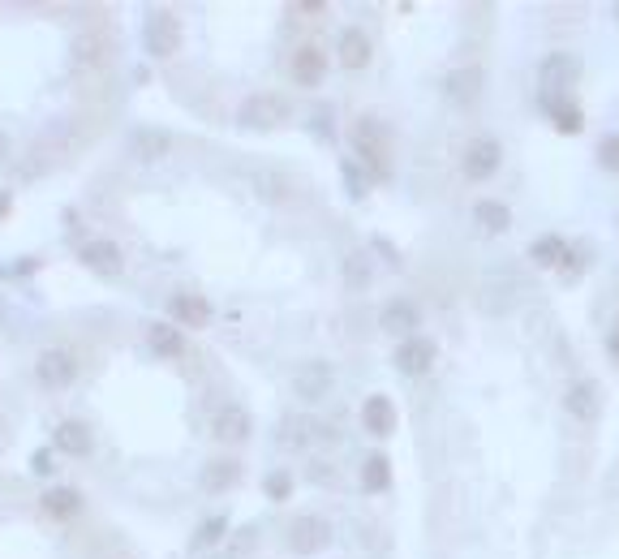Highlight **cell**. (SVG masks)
<instances>
[{
	"mask_svg": "<svg viewBox=\"0 0 619 559\" xmlns=\"http://www.w3.org/2000/svg\"><path fill=\"white\" fill-rule=\"evenodd\" d=\"M349 151L370 177L379 181L392 177V147H387V125L379 117H370V112L357 117V125L349 129Z\"/></svg>",
	"mask_w": 619,
	"mask_h": 559,
	"instance_id": "obj_1",
	"label": "cell"
},
{
	"mask_svg": "<svg viewBox=\"0 0 619 559\" xmlns=\"http://www.w3.org/2000/svg\"><path fill=\"white\" fill-rule=\"evenodd\" d=\"M284 121H289V99L276 91H254L241 99V108H237V125L250 129V134H271V129H280Z\"/></svg>",
	"mask_w": 619,
	"mask_h": 559,
	"instance_id": "obj_2",
	"label": "cell"
},
{
	"mask_svg": "<svg viewBox=\"0 0 619 559\" xmlns=\"http://www.w3.org/2000/svg\"><path fill=\"white\" fill-rule=\"evenodd\" d=\"M503 168V142L491 134H478L460 155V177L473 181V185H486Z\"/></svg>",
	"mask_w": 619,
	"mask_h": 559,
	"instance_id": "obj_3",
	"label": "cell"
},
{
	"mask_svg": "<svg viewBox=\"0 0 619 559\" xmlns=\"http://www.w3.org/2000/svg\"><path fill=\"white\" fill-rule=\"evenodd\" d=\"M581 78H585V61L577 52H546L542 65H538L542 95H568Z\"/></svg>",
	"mask_w": 619,
	"mask_h": 559,
	"instance_id": "obj_4",
	"label": "cell"
},
{
	"mask_svg": "<svg viewBox=\"0 0 619 559\" xmlns=\"http://www.w3.org/2000/svg\"><path fill=\"white\" fill-rule=\"evenodd\" d=\"M289 551L293 555H301V559H310V555H323L327 547H331V521L327 516H319V512H306V516H297V521L289 525Z\"/></svg>",
	"mask_w": 619,
	"mask_h": 559,
	"instance_id": "obj_5",
	"label": "cell"
},
{
	"mask_svg": "<svg viewBox=\"0 0 619 559\" xmlns=\"http://www.w3.org/2000/svg\"><path fill=\"white\" fill-rule=\"evenodd\" d=\"M142 48H147V56H155V61H168V56H177V48H181V22H177V13L155 9L151 18L142 22Z\"/></svg>",
	"mask_w": 619,
	"mask_h": 559,
	"instance_id": "obj_6",
	"label": "cell"
},
{
	"mask_svg": "<svg viewBox=\"0 0 619 559\" xmlns=\"http://www.w3.org/2000/svg\"><path fill=\"white\" fill-rule=\"evenodd\" d=\"M379 332L396 336V340L422 336V306H417L413 297H387L379 306Z\"/></svg>",
	"mask_w": 619,
	"mask_h": 559,
	"instance_id": "obj_7",
	"label": "cell"
},
{
	"mask_svg": "<svg viewBox=\"0 0 619 559\" xmlns=\"http://www.w3.org/2000/svg\"><path fill=\"white\" fill-rule=\"evenodd\" d=\"M35 379L48 387V392H65V387H74V379H78V357H74V349H61V344L43 349L35 357Z\"/></svg>",
	"mask_w": 619,
	"mask_h": 559,
	"instance_id": "obj_8",
	"label": "cell"
},
{
	"mask_svg": "<svg viewBox=\"0 0 619 559\" xmlns=\"http://www.w3.org/2000/svg\"><path fill=\"white\" fill-rule=\"evenodd\" d=\"M516 297H521V276H516L512 267H491L482 276V310L486 314L516 310Z\"/></svg>",
	"mask_w": 619,
	"mask_h": 559,
	"instance_id": "obj_9",
	"label": "cell"
},
{
	"mask_svg": "<svg viewBox=\"0 0 619 559\" xmlns=\"http://www.w3.org/2000/svg\"><path fill=\"white\" fill-rule=\"evenodd\" d=\"M392 362L400 375H409V379H422L430 375V370L439 366V344L430 340V336H413V340H400L396 344V353H392Z\"/></svg>",
	"mask_w": 619,
	"mask_h": 559,
	"instance_id": "obj_10",
	"label": "cell"
},
{
	"mask_svg": "<svg viewBox=\"0 0 619 559\" xmlns=\"http://www.w3.org/2000/svg\"><path fill=\"white\" fill-rule=\"evenodd\" d=\"M327 52L319 48V43H301V48L289 56V78L293 86H301V91H319V86L327 82Z\"/></svg>",
	"mask_w": 619,
	"mask_h": 559,
	"instance_id": "obj_11",
	"label": "cell"
},
{
	"mask_svg": "<svg viewBox=\"0 0 619 559\" xmlns=\"http://www.w3.org/2000/svg\"><path fill=\"white\" fill-rule=\"evenodd\" d=\"M331 387H336V370L327 362H301L293 370V396L301 405H319V400L331 396Z\"/></svg>",
	"mask_w": 619,
	"mask_h": 559,
	"instance_id": "obj_12",
	"label": "cell"
},
{
	"mask_svg": "<svg viewBox=\"0 0 619 559\" xmlns=\"http://www.w3.org/2000/svg\"><path fill=\"white\" fill-rule=\"evenodd\" d=\"M482 91H486V69L482 65H456L448 78H443V95L452 99L456 108H473L482 99Z\"/></svg>",
	"mask_w": 619,
	"mask_h": 559,
	"instance_id": "obj_13",
	"label": "cell"
},
{
	"mask_svg": "<svg viewBox=\"0 0 619 559\" xmlns=\"http://www.w3.org/2000/svg\"><path fill=\"white\" fill-rule=\"evenodd\" d=\"M400 426V413H396V400L387 392H370L362 400V430L370 439H392Z\"/></svg>",
	"mask_w": 619,
	"mask_h": 559,
	"instance_id": "obj_14",
	"label": "cell"
},
{
	"mask_svg": "<svg viewBox=\"0 0 619 559\" xmlns=\"http://www.w3.org/2000/svg\"><path fill=\"white\" fill-rule=\"evenodd\" d=\"M211 435L220 439V443H250L254 418L241 405H233V400H224V405L211 413Z\"/></svg>",
	"mask_w": 619,
	"mask_h": 559,
	"instance_id": "obj_15",
	"label": "cell"
},
{
	"mask_svg": "<svg viewBox=\"0 0 619 559\" xmlns=\"http://www.w3.org/2000/svg\"><path fill=\"white\" fill-rule=\"evenodd\" d=\"M172 147H177V138H172L168 129H160V125H142V129H134V134H129V155H134V160H142V164L168 160Z\"/></svg>",
	"mask_w": 619,
	"mask_h": 559,
	"instance_id": "obj_16",
	"label": "cell"
},
{
	"mask_svg": "<svg viewBox=\"0 0 619 559\" xmlns=\"http://www.w3.org/2000/svg\"><path fill=\"white\" fill-rule=\"evenodd\" d=\"M78 263H86V267L95 271V276H121V271H125V254H121L117 241H108V237H91V241H82Z\"/></svg>",
	"mask_w": 619,
	"mask_h": 559,
	"instance_id": "obj_17",
	"label": "cell"
},
{
	"mask_svg": "<svg viewBox=\"0 0 619 559\" xmlns=\"http://www.w3.org/2000/svg\"><path fill=\"white\" fill-rule=\"evenodd\" d=\"M564 413H568V418H577V422H594L598 413H602L598 383L594 379H572L564 387Z\"/></svg>",
	"mask_w": 619,
	"mask_h": 559,
	"instance_id": "obj_18",
	"label": "cell"
},
{
	"mask_svg": "<svg viewBox=\"0 0 619 559\" xmlns=\"http://www.w3.org/2000/svg\"><path fill=\"white\" fill-rule=\"evenodd\" d=\"M168 319L177 327L198 332V327L211 323V297H203V293H172L168 297Z\"/></svg>",
	"mask_w": 619,
	"mask_h": 559,
	"instance_id": "obj_19",
	"label": "cell"
},
{
	"mask_svg": "<svg viewBox=\"0 0 619 559\" xmlns=\"http://www.w3.org/2000/svg\"><path fill=\"white\" fill-rule=\"evenodd\" d=\"M314 439H327V426H319L310 413H289V418L280 422V430H276V443L280 448H289V452L310 448Z\"/></svg>",
	"mask_w": 619,
	"mask_h": 559,
	"instance_id": "obj_20",
	"label": "cell"
},
{
	"mask_svg": "<svg viewBox=\"0 0 619 559\" xmlns=\"http://www.w3.org/2000/svg\"><path fill=\"white\" fill-rule=\"evenodd\" d=\"M542 112L559 134H581L585 129V108L572 95H542Z\"/></svg>",
	"mask_w": 619,
	"mask_h": 559,
	"instance_id": "obj_21",
	"label": "cell"
},
{
	"mask_svg": "<svg viewBox=\"0 0 619 559\" xmlns=\"http://www.w3.org/2000/svg\"><path fill=\"white\" fill-rule=\"evenodd\" d=\"M336 56H340L344 69H366L374 61V43L362 26H344L340 39H336Z\"/></svg>",
	"mask_w": 619,
	"mask_h": 559,
	"instance_id": "obj_22",
	"label": "cell"
},
{
	"mask_svg": "<svg viewBox=\"0 0 619 559\" xmlns=\"http://www.w3.org/2000/svg\"><path fill=\"white\" fill-rule=\"evenodd\" d=\"M52 448L65 452V456H91L95 435H91V426H86V422L65 418V422H56V430H52Z\"/></svg>",
	"mask_w": 619,
	"mask_h": 559,
	"instance_id": "obj_23",
	"label": "cell"
},
{
	"mask_svg": "<svg viewBox=\"0 0 619 559\" xmlns=\"http://www.w3.org/2000/svg\"><path fill=\"white\" fill-rule=\"evenodd\" d=\"M147 349L155 357H181L185 353V332L172 319H155V323H147Z\"/></svg>",
	"mask_w": 619,
	"mask_h": 559,
	"instance_id": "obj_24",
	"label": "cell"
},
{
	"mask_svg": "<svg viewBox=\"0 0 619 559\" xmlns=\"http://www.w3.org/2000/svg\"><path fill=\"white\" fill-rule=\"evenodd\" d=\"M241 465L237 456H220V461H211L203 473H198V482H203V491H211V495H224V491H233V486L241 482Z\"/></svg>",
	"mask_w": 619,
	"mask_h": 559,
	"instance_id": "obj_25",
	"label": "cell"
},
{
	"mask_svg": "<svg viewBox=\"0 0 619 559\" xmlns=\"http://www.w3.org/2000/svg\"><path fill=\"white\" fill-rule=\"evenodd\" d=\"M568 254H572L568 237H559V233H542V237H534V246H529V263L542 267V271H551V267H564V263H568Z\"/></svg>",
	"mask_w": 619,
	"mask_h": 559,
	"instance_id": "obj_26",
	"label": "cell"
},
{
	"mask_svg": "<svg viewBox=\"0 0 619 559\" xmlns=\"http://www.w3.org/2000/svg\"><path fill=\"white\" fill-rule=\"evenodd\" d=\"M473 224H478L482 233L499 237V233H508L512 228V207L499 203V198H478V203H473Z\"/></svg>",
	"mask_w": 619,
	"mask_h": 559,
	"instance_id": "obj_27",
	"label": "cell"
},
{
	"mask_svg": "<svg viewBox=\"0 0 619 559\" xmlns=\"http://www.w3.org/2000/svg\"><path fill=\"white\" fill-rule=\"evenodd\" d=\"M104 56H108V35L104 31H82L74 39V52H69V61H74V69H95Z\"/></svg>",
	"mask_w": 619,
	"mask_h": 559,
	"instance_id": "obj_28",
	"label": "cell"
},
{
	"mask_svg": "<svg viewBox=\"0 0 619 559\" xmlns=\"http://www.w3.org/2000/svg\"><path fill=\"white\" fill-rule=\"evenodd\" d=\"M43 512L52 516V521H74V516L82 512V495L74 491V486H52V491H43Z\"/></svg>",
	"mask_w": 619,
	"mask_h": 559,
	"instance_id": "obj_29",
	"label": "cell"
},
{
	"mask_svg": "<svg viewBox=\"0 0 619 559\" xmlns=\"http://www.w3.org/2000/svg\"><path fill=\"white\" fill-rule=\"evenodd\" d=\"M340 276H344V284H349V293H366L374 284V258L366 250L349 254L344 258V267H340Z\"/></svg>",
	"mask_w": 619,
	"mask_h": 559,
	"instance_id": "obj_30",
	"label": "cell"
},
{
	"mask_svg": "<svg viewBox=\"0 0 619 559\" xmlns=\"http://www.w3.org/2000/svg\"><path fill=\"white\" fill-rule=\"evenodd\" d=\"M387 486H392V461H387L383 452L366 456V465H362V491L366 495H383Z\"/></svg>",
	"mask_w": 619,
	"mask_h": 559,
	"instance_id": "obj_31",
	"label": "cell"
},
{
	"mask_svg": "<svg viewBox=\"0 0 619 559\" xmlns=\"http://www.w3.org/2000/svg\"><path fill=\"white\" fill-rule=\"evenodd\" d=\"M224 534H228V516L215 512V516H207V521L194 529L190 547H194V551H207V547H215V542H224Z\"/></svg>",
	"mask_w": 619,
	"mask_h": 559,
	"instance_id": "obj_32",
	"label": "cell"
},
{
	"mask_svg": "<svg viewBox=\"0 0 619 559\" xmlns=\"http://www.w3.org/2000/svg\"><path fill=\"white\" fill-rule=\"evenodd\" d=\"M293 473L289 469H271L267 473V478H263V495L271 499V504H289V499H293Z\"/></svg>",
	"mask_w": 619,
	"mask_h": 559,
	"instance_id": "obj_33",
	"label": "cell"
},
{
	"mask_svg": "<svg viewBox=\"0 0 619 559\" xmlns=\"http://www.w3.org/2000/svg\"><path fill=\"white\" fill-rule=\"evenodd\" d=\"M254 185H258V194L267 198V203H280V198H289V177H280V172H258L254 177Z\"/></svg>",
	"mask_w": 619,
	"mask_h": 559,
	"instance_id": "obj_34",
	"label": "cell"
},
{
	"mask_svg": "<svg viewBox=\"0 0 619 559\" xmlns=\"http://www.w3.org/2000/svg\"><path fill=\"white\" fill-rule=\"evenodd\" d=\"M340 181H344V190H349V198H366L370 177H366V168L357 164V160H344L340 164Z\"/></svg>",
	"mask_w": 619,
	"mask_h": 559,
	"instance_id": "obj_35",
	"label": "cell"
},
{
	"mask_svg": "<svg viewBox=\"0 0 619 559\" xmlns=\"http://www.w3.org/2000/svg\"><path fill=\"white\" fill-rule=\"evenodd\" d=\"M594 160H598L602 172H619V134H602V138H598Z\"/></svg>",
	"mask_w": 619,
	"mask_h": 559,
	"instance_id": "obj_36",
	"label": "cell"
},
{
	"mask_svg": "<svg viewBox=\"0 0 619 559\" xmlns=\"http://www.w3.org/2000/svg\"><path fill=\"white\" fill-rule=\"evenodd\" d=\"M310 134H319L323 142L336 138V129H331V108H319V112H314V117H310Z\"/></svg>",
	"mask_w": 619,
	"mask_h": 559,
	"instance_id": "obj_37",
	"label": "cell"
},
{
	"mask_svg": "<svg viewBox=\"0 0 619 559\" xmlns=\"http://www.w3.org/2000/svg\"><path fill=\"white\" fill-rule=\"evenodd\" d=\"M31 473H35V478H48V473H52V452L48 448L31 452Z\"/></svg>",
	"mask_w": 619,
	"mask_h": 559,
	"instance_id": "obj_38",
	"label": "cell"
},
{
	"mask_svg": "<svg viewBox=\"0 0 619 559\" xmlns=\"http://www.w3.org/2000/svg\"><path fill=\"white\" fill-rule=\"evenodd\" d=\"M370 250H374V254H379V258H387V267H400V254H396V246H392V241L374 237V241H370Z\"/></svg>",
	"mask_w": 619,
	"mask_h": 559,
	"instance_id": "obj_39",
	"label": "cell"
},
{
	"mask_svg": "<svg viewBox=\"0 0 619 559\" xmlns=\"http://www.w3.org/2000/svg\"><path fill=\"white\" fill-rule=\"evenodd\" d=\"M39 267V258H13V267H0V276H31Z\"/></svg>",
	"mask_w": 619,
	"mask_h": 559,
	"instance_id": "obj_40",
	"label": "cell"
},
{
	"mask_svg": "<svg viewBox=\"0 0 619 559\" xmlns=\"http://www.w3.org/2000/svg\"><path fill=\"white\" fill-rule=\"evenodd\" d=\"M310 482L331 486V482H336V473H331V465H327V461H314V465H310Z\"/></svg>",
	"mask_w": 619,
	"mask_h": 559,
	"instance_id": "obj_41",
	"label": "cell"
},
{
	"mask_svg": "<svg viewBox=\"0 0 619 559\" xmlns=\"http://www.w3.org/2000/svg\"><path fill=\"white\" fill-rule=\"evenodd\" d=\"M607 357H611V362L619 366V323H615L611 332H607Z\"/></svg>",
	"mask_w": 619,
	"mask_h": 559,
	"instance_id": "obj_42",
	"label": "cell"
},
{
	"mask_svg": "<svg viewBox=\"0 0 619 559\" xmlns=\"http://www.w3.org/2000/svg\"><path fill=\"white\" fill-rule=\"evenodd\" d=\"M9 207H13V198H9V190H0V220L9 215Z\"/></svg>",
	"mask_w": 619,
	"mask_h": 559,
	"instance_id": "obj_43",
	"label": "cell"
},
{
	"mask_svg": "<svg viewBox=\"0 0 619 559\" xmlns=\"http://www.w3.org/2000/svg\"><path fill=\"white\" fill-rule=\"evenodd\" d=\"M5 155H9V138L0 134V164H5Z\"/></svg>",
	"mask_w": 619,
	"mask_h": 559,
	"instance_id": "obj_44",
	"label": "cell"
},
{
	"mask_svg": "<svg viewBox=\"0 0 619 559\" xmlns=\"http://www.w3.org/2000/svg\"><path fill=\"white\" fill-rule=\"evenodd\" d=\"M611 18H615V22H619V5H611Z\"/></svg>",
	"mask_w": 619,
	"mask_h": 559,
	"instance_id": "obj_45",
	"label": "cell"
},
{
	"mask_svg": "<svg viewBox=\"0 0 619 559\" xmlns=\"http://www.w3.org/2000/svg\"><path fill=\"white\" fill-rule=\"evenodd\" d=\"M0 314H5V297H0Z\"/></svg>",
	"mask_w": 619,
	"mask_h": 559,
	"instance_id": "obj_46",
	"label": "cell"
}]
</instances>
